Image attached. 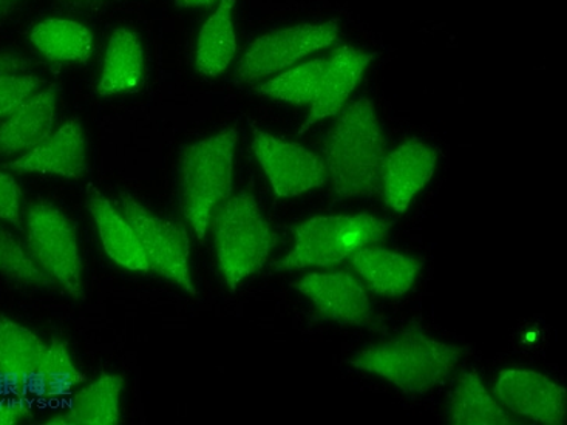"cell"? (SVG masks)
Listing matches in <instances>:
<instances>
[{
  "mask_svg": "<svg viewBox=\"0 0 567 425\" xmlns=\"http://www.w3.org/2000/svg\"><path fill=\"white\" fill-rule=\"evenodd\" d=\"M323 155L334 201L381 194L386 143L371 101L361 97L343 108L324 138Z\"/></svg>",
  "mask_w": 567,
  "mask_h": 425,
  "instance_id": "1",
  "label": "cell"
},
{
  "mask_svg": "<svg viewBox=\"0 0 567 425\" xmlns=\"http://www.w3.org/2000/svg\"><path fill=\"white\" fill-rule=\"evenodd\" d=\"M463 349L429 338L417 323L390 341L359 351L350 365L378 374L409 395H424L447 380Z\"/></svg>",
  "mask_w": 567,
  "mask_h": 425,
  "instance_id": "2",
  "label": "cell"
},
{
  "mask_svg": "<svg viewBox=\"0 0 567 425\" xmlns=\"http://www.w3.org/2000/svg\"><path fill=\"white\" fill-rule=\"evenodd\" d=\"M236 128H226L185 147L179 165L182 206L198 240H205L215 210L233 194Z\"/></svg>",
  "mask_w": 567,
  "mask_h": 425,
  "instance_id": "3",
  "label": "cell"
},
{
  "mask_svg": "<svg viewBox=\"0 0 567 425\" xmlns=\"http://www.w3.org/2000/svg\"><path fill=\"white\" fill-rule=\"evenodd\" d=\"M218 265L230 291L256 274L277 245V236L258 208L256 197L240 193L228 198L214 216Z\"/></svg>",
  "mask_w": 567,
  "mask_h": 425,
  "instance_id": "4",
  "label": "cell"
},
{
  "mask_svg": "<svg viewBox=\"0 0 567 425\" xmlns=\"http://www.w3.org/2000/svg\"><path fill=\"white\" fill-rule=\"evenodd\" d=\"M393 221L381 220L370 214L359 216L315 217L292 226L296 247L287 257L274 261V271L327 268L342 263L358 249L378 243L389 236Z\"/></svg>",
  "mask_w": 567,
  "mask_h": 425,
  "instance_id": "5",
  "label": "cell"
},
{
  "mask_svg": "<svg viewBox=\"0 0 567 425\" xmlns=\"http://www.w3.org/2000/svg\"><path fill=\"white\" fill-rule=\"evenodd\" d=\"M31 255L54 283L73 299L82 298V263L72 221L49 203L31 206L27 216Z\"/></svg>",
  "mask_w": 567,
  "mask_h": 425,
  "instance_id": "6",
  "label": "cell"
},
{
  "mask_svg": "<svg viewBox=\"0 0 567 425\" xmlns=\"http://www.w3.org/2000/svg\"><path fill=\"white\" fill-rule=\"evenodd\" d=\"M339 37V23H302L266 33L256 39L238 62L236 81L251 84L281 70L291 68L296 62L311 53L328 49Z\"/></svg>",
  "mask_w": 567,
  "mask_h": 425,
  "instance_id": "7",
  "label": "cell"
},
{
  "mask_svg": "<svg viewBox=\"0 0 567 425\" xmlns=\"http://www.w3.org/2000/svg\"><path fill=\"white\" fill-rule=\"evenodd\" d=\"M120 206L138 236L148 268L164 279L177 283L190 296H197L190 277V248L186 229L148 212L131 195H121Z\"/></svg>",
  "mask_w": 567,
  "mask_h": 425,
  "instance_id": "8",
  "label": "cell"
},
{
  "mask_svg": "<svg viewBox=\"0 0 567 425\" xmlns=\"http://www.w3.org/2000/svg\"><path fill=\"white\" fill-rule=\"evenodd\" d=\"M252 151L279 198L299 197L327 185L323 159L297 143L284 142L252 126Z\"/></svg>",
  "mask_w": 567,
  "mask_h": 425,
  "instance_id": "9",
  "label": "cell"
},
{
  "mask_svg": "<svg viewBox=\"0 0 567 425\" xmlns=\"http://www.w3.org/2000/svg\"><path fill=\"white\" fill-rule=\"evenodd\" d=\"M292 287L312 300L323 319L385 333V326L374 318L365 288L348 272L308 274Z\"/></svg>",
  "mask_w": 567,
  "mask_h": 425,
  "instance_id": "10",
  "label": "cell"
},
{
  "mask_svg": "<svg viewBox=\"0 0 567 425\" xmlns=\"http://www.w3.org/2000/svg\"><path fill=\"white\" fill-rule=\"evenodd\" d=\"M45 351L33 331L0 315V393L33 405Z\"/></svg>",
  "mask_w": 567,
  "mask_h": 425,
  "instance_id": "11",
  "label": "cell"
},
{
  "mask_svg": "<svg viewBox=\"0 0 567 425\" xmlns=\"http://www.w3.org/2000/svg\"><path fill=\"white\" fill-rule=\"evenodd\" d=\"M495 393L504 407L535 423L560 425L566 421V388L530 370H504Z\"/></svg>",
  "mask_w": 567,
  "mask_h": 425,
  "instance_id": "12",
  "label": "cell"
},
{
  "mask_svg": "<svg viewBox=\"0 0 567 425\" xmlns=\"http://www.w3.org/2000/svg\"><path fill=\"white\" fill-rule=\"evenodd\" d=\"M436 162L435 149L420 139H410L385 155L382 186L386 205L398 214H404L414 195L433 178Z\"/></svg>",
  "mask_w": 567,
  "mask_h": 425,
  "instance_id": "13",
  "label": "cell"
},
{
  "mask_svg": "<svg viewBox=\"0 0 567 425\" xmlns=\"http://www.w3.org/2000/svg\"><path fill=\"white\" fill-rule=\"evenodd\" d=\"M373 58V54L350 45L334 50L330 61L324 65L322 80L311 103L310 115L300 127L299 135L310 131L319 121L339 115Z\"/></svg>",
  "mask_w": 567,
  "mask_h": 425,
  "instance_id": "14",
  "label": "cell"
},
{
  "mask_svg": "<svg viewBox=\"0 0 567 425\" xmlns=\"http://www.w3.org/2000/svg\"><path fill=\"white\" fill-rule=\"evenodd\" d=\"M14 172L60 175L65 178H82L87 174L85 136L78 121H69L45 142L6 165Z\"/></svg>",
  "mask_w": 567,
  "mask_h": 425,
  "instance_id": "15",
  "label": "cell"
},
{
  "mask_svg": "<svg viewBox=\"0 0 567 425\" xmlns=\"http://www.w3.org/2000/svg\"><path fill=\"white\" fill-rule=\"evenodd\" d=\"M56 85L30 96L0 123V157L31 151L52 135L56 112Z\"/></svg>",
  "mask_w": 567,
  "mask_h": 425,
  "instance_id": "16",
  "label": "cell"
},
{
  "mask_svg": "<svg viewBox=\"0 0 567 425\" xmlns=\"http://www.w3.org/2000/svg\"><path fill=\"white\" fill-rule=\"evenodd\" d=\"M87 201L90 214L95 218L97 232L109 257L131 271H151L138 236L126 217L121 216L112 203L93 185L89 187Z\"/></svg>",
  "mask_w": 567,
  "mask_h": 425,
  "instance_id": "17",
  "label": "cell"
},
{
  "mask_svg": "<svg viewBox=\"0 0 567 425\" xmlns=\"http://www.w3.org/2000/svg\"><path fill=\"white\" fill-rule=\"evenodd\" d=\"M144 77V52L138 34L127 27L113 31L97 93L101 96L138 92Z\"/></svg>",
  "mask_w": 567,
  "mask_h": 425,
  "instance_id": "18",
  "label": "cell"
},
{
  "mask_svg": "<svg viewBox=\"0 0 567 425\" xmlns=\"http://www.w3.org/2000/svg\"><path fill=\"white\" fill-rule=\"evenodd\" d=\"M351 263L374 294L389 298H399L412 290L421 271V263L416 259L381 248L358 249L351 256Z\"/></svg>",
  "mask_w": 567,
  "mask_h": 425,
  "instance_id": "19",
  "label": "cell"
},
{
  "mask_svg": "<svg viewBox=\"0 0 567 425\" xmlns=\"http://www.w3.org/2000/svg\"><path fill=\"white\" fill-rule=\"evenodd\" d=\"M124 380L120 374H103L89 387L74 393L69 412L47 421L49 425H115L120 423V396Z\"/></svg>",
  "mask_w": 567,
  "mask_h": 425,
  "instance_id": "20",
  "label": "cell"
},
{
  "mask_svg": "<svg viewBox=\"0 0 567 425\" xmlns=\"http://www.w3.org/2000/svg\"><path fill=\"white\" fill-rule=\"evenodd\" d=\"M30 41L47 60L85 64L92 58L95 39L87 27L70 19H45L31 30Z\"/></svg>",
  "mask_w": 567,
  "mask_h": 425,
  "instance_id": "21",
  "label": "cell"
},
{
  "mask_svg": "<svg viewBox=\"0 0 567 425\" xmlns=\"http://www.w3.org/2000/svg\"><path fill=\"white\" fill-rule=\"evenodd\" d=\"M236 0H220L215 13L199 31L195 64L202 75L215 77L229 68L237 53L233 11Z\"/></svg>",
  "mask_w": 567,
  "mask_h": 425,
  "instance_id": "22",
  "label": "cell"
},
{
  "mask_svg": "<svg viewBox=\"0 0 567 425\" xmlns=\"http://www.w3.org/2000/svg\"><path fill=\"white\" fill-rule=\"evenodd\" d=\"M450 421L457 425H507L515 421L488 395L475 370L461 374L450 400Z\"/></svg>",
  "mask_w": 567,
  "mask_h": 425,
  "instance_id": "23",
  "label": "cell"
},
{
  "mask_svg": "<svg viewBox=\"0 0 567 425\" xmlns=\"http://www.w3.org/2000/svg\"><path fill=\"white\" fill-rule=\"evenodd\" d=\"M84 382L85 376L78 372L65 343L60 339H53L47 346L44 362L39 373L37 401L50 407H62L69 404L76 388Z\"/></svg>",
  "mask_w": 567,
  "mask_h": 425,
  "instance_id": "24",
  "label": "cell"
},
{
  "mask_svg": "<svg viewBox=\"0 0 567 425\" xmlns=\"http://www.w3.org/2000/svg\"><path fill=\"white\" fill-rule=\"evenodd\" d=\"M324 65H327V60L323 58L305 62V64L287 70L281 75L258 85L257 92L289 104H310L315 100L320 80H322Z\"/></svg>",
  "mask_w": 567,
  "mask_h": 425,
  "instance_id": "25",
  "label": "cell"
},
{
  "mask_svg": "<svg viewBox=\"0 0 567 425\" xmlns=\"http://www.w3.org/2000/svg\"><path fill=\"white\" fill-rule=\"evenodd\" d=\"M0 274L31 287H53L54 280L39 267L22 241L0 226Z\"/></svg>",
  "mask_w": 567,
  "mask_h": 425,
  "instance_id": "26",
  "label": "cell"
},
{
  "mask_svg": "<svg viewBox=\"0 0 567 425\" xmlns=\"http://www.w3.org/2000/svg\"><path fill=\"white\" fill-rule=\"evenodd\" d=\"M41 85L42 81L34 75H0V116H8L21 107Z\"/></svg>",
  "mask_w": 567,
  "mask_h": 425,
  "instance_id": "27",
  "label": "cell"
},
{
  "mask_svg": "<svg viewBox=\"0 0 567 425\" xmlns=\"http://www.w3.org/2000/svg\"><path fill=\"white\" fill-rule=\"evenodd\" d=\"M0 220L21 226V187L10 174L0 172Z\"/></svg>",
  "mask_w": 567,
  "mask_h": 425,
  "instance_id": "28",
  "label": "cell"
},
{
  "mask_svg": "<svg viewBox=\"0 0 567 425\" xmlns=\"http://www.w3.org/2000/svg\"><path fill=\"white\" fill-rule=\"evenodd\" d=\"M31 405L27 401L18 400L0 393V425H13L30 418Z\"/></svg>",
  "mask_w": 567,
  "mask_h": 425,
  "instance_id": "29",
  "label": "cell"
},
{
  "mask_svg": "<svg viewBox=\"0 0 567 425\" xmlns=\"http://www.w3.org/2000/svg\"><path fill=\"white\" fill-rule=\"evenodd\" d=\"M33 68V61L21 53L0 52V75L29 72Z\"/></svg>",
  "mask_w": 567,
  "mask_h": 425,
  "instance_id": "30",
  "label": "cell"
},
{
  "mask_svg": "<svg viewBox=\"0 0 567 425\" xmlns=\"http://www.w3.org/2000/svg\"><path fill=\"white\" fill-rule=\"evenodd\" d=\"M62 7L69 10L78 11V13H97L103 11L109 6H112L116 0H58Z\"/></svg>",
  "mask_w": 567,
  "mask_h": 425,
  "instance_id": "31",
  "label": "cell"
},
{
  "mask_svg": "<svg viewBox=\"0 0 567 425\" xmlns=\"http://www.w3.org/2000/svg\"><path fill=\"white\" fill-rule=\"evenodd\" d=\"M21 3L22 0H0V23L10 18Z\"/></svg>",
  "mask_w": 567,
  "mask_h": 425,
  "instance_id": "32",
  "label": "cell"
},
{
  "mask_svg": "<svg viewBox=\"0 0 567 425\" xmlns=\"http://www.w3.org/2000/svg\"><path fill=\"white\" fill-rule=\"evenodd\" d=\"M217 0H175V6L179 8H195L213 6Z\"/></svg>",
  "mask_w": 567,
  "mask_h": 425,
  "instance_id": "33",
  "label": "cell"
}]
</instances>
